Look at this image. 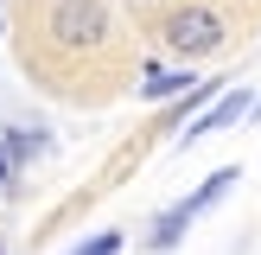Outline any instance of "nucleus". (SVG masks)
Here are the masks:
<instances>
[{"instance_id": "f257e3e1", "label": "nucleus", "mask_w": 261, "mask_h": 255, "mask_svg": "<svg viewBox=\"0 0 261 255\" xmlns=\"http://www.w3.org/2000/svg\"><path fill=\"white\" fill-rule=\"evenodd\" d=\"M160 45L172 51L178 64H204L229 45V13L211 7V0H172L160 19Z\"/></svg>"}, {"instance_id": "f03ea898", "label": "nucleus", "mask_w": 261, "mask_h": 255, "mask_svg": "<svg viewBox=\"0 0 261 255\" xmlns=\"http://www.w3.org/2000/svg\"><path fill=\"white\" fill-rule=\"evenodd\" d=\"M109 38H115V13L102 0H45V45L51 51L83 58V51H102Z\"/></svg>"}, {"instance_id": "7ed1b4c3", "label": "nucleus", "mask_w": 261, "mask_h": 255, "mask_svg": "<svg viewBox=\"0 0 261 255\" xmlns=\"http://www.w3.org/2000/svg\"><path fill=\"white\" fill-rule=\"evenodd\" d=\"M249 102H255L249 89H223V96H211V102H204V115H191V128L172 140V147H198V140H211V134H223V128H236L242 115H249Z\"/></svg>"}, {"instance_id": "20e7f679", "label": "nucleus", "mask_w": 261, "mask_h": 255, "mask_svg": "<svg viewBox=\"0 0 261 255\" xmlns=\"http://www.w3.org/2000/svg\"><path fill=\"white\" fill-rule=\"evenodd\" d=\"M191 83H198V76H191V64H147V70H140V96H147V102L185 96Z\"/></svg>"}, {"instance_id": "39448f33", "label": "nucleus", "mask_w": 261, "mask_h": 255, "mask_svg": "<svg viewBox=\"0 0 261 255\" xmlns=\"http://www.w3.org/2000/svg\"><path fill=\"white\" fill-rule=\"evenodd\" d=\"M185 223H191V217H185V204H172V211H160V217H153V230H147V249H153V255L178 249V242H185Z\"/></svg>"}, {"instance_id": "423d86ee", "label": "nucleus", "mask_w": 261, "mask_h": 255, "mask_svg": "<svg viewBox=\"0 0 261 255\" xmlns=\"http://www.w3.org/2000/svg\"><path fill=\"white\" fill-rule=\"evenodd\" d=\"M236 178H242V166H217V172H211V178H204V185L185 198V217H204V211H211V204L223 198L229 185H236Z\"/></svg>"}, {"instance_id": "0eeeda50", "label": "nucleus", "mask_w": 261, "mask_h": 255, "mask_svg": "<svg viewBox=\"0 0 261 255\" xmlns=\"http://www.w3.org/2000/svg\"><path fill=\"white\" fill-rule=\"evenodd\" d=\"M38 147H45V134H19V128H7V134H0V153H7L13 166H19V160H32Z\"/></svg>"}, {"instance_id": "6e6552de", "label": "nucleus", "mask_w": 261, "mask_h": 255, "mask_svg": "<svg viewBox=\"0 0 261 255\" xmlns=\"http://www.w3.org/2000/svg\"><path fill=\"white\" fill-rule=\"evenodd\" d=\"M121 242H127L121 230H96V236H83L70 255H121Z\"/></svg>"}, {"instance_id": "1a4fd4ad", "label": "nucleus", "mask_w": 261, "mask_h": 255, "mask_svg": "<svg viewBox=\"0 0 261 255\" xmlns=\"http://www.w3.org/2000/svg\"><path fill=\"white\" fill-rule=\"evenodd\" d=\"M13 185H19V178H13V160L0 153V191H13Z\"/></svg>"}, {"instance_id": "9d476101", "label": "nucleus", "mask_w": 261, "mask_h": 255, "mask_svg": "<svg viewBox=\"0 0 261 255\" xmlns=\"http://www.w3.org/2000/svg\"><path fill=\"white\" fill-rule=\"evenodd\" d=\"M249 115H255V121H261V96H255V102H249Z\"/></svg>"}, {"instance_id": "9b49d317", "label": "nucleus", "mask_w": 261, "mask_h": 255, "mask_svg": "<svg viewBox=\"0 0 261 255\" xmlns=\"http://www.w3.org/2000/svg\"><path fill=\"white\" fill-rule=\"evenodd\" d=\"M140 7H166V0H140Z\"/></svg>"}, {"instance_id": "f8f14e48", "label": "nucleus", "mask_w": 261, "mask_h": 255, "mask_svg": "<svg viewBox=\"0 0 261 255\" xmlns=\"http://www.w3.org/2000/svg\"><path fill=\"white\" fill-rule=\"evenodd\" d=\"M0 26H7V7H0Z\"/></svg>"}, {"instance_id": "ddd939ff", "label": "nucleus", "mask_w": 261, "mask_h": 255, "mask_svg": "<svg viewBox=\"0 0 261 255\" xmlns=\"http://www.w3.org/2000/svg\"><path fill=\"white\" fill-rule=\"evenodd\" d=\"M0 255H7V249H0Z\"/></svg>"}]
</instances>
